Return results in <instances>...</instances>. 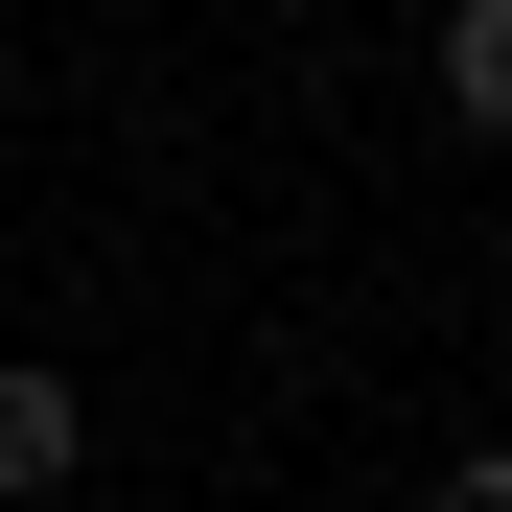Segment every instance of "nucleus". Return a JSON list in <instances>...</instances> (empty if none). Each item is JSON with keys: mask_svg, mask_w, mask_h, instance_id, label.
Returning <instances> with one entry per match:
<instances>
[{"mask_svg": "<svg viewBox=\"0 0 512 512\" xmlns=\"http://www.w3.org/2000/svg\"><path fill=\"white\" fill-rule=\"evenodd\" d=\"M70 466H94V419H70V373H0V512H47Z\"/></svg>", "mask_w": 512, "mask_h": 512, "instance_id": "f257e3e1", "label": "nucleus"}, {"mask_svg": "<svg viewBox=\"0 0 512 512\" xmlns=\"http://www.w3.org/2000/svg\"><path fill=\"white\" fill-rule=\"evenodd\" d=\"M443 117L512 140V0H443Z\"/></svg>", "mask_w": 512, "mask_h": 512, "instance_id": "f03ea898", "label": "nucleus"}, {"mask_svg": "<svg viewBox=\"0 0 512 512\" xmlns=\"http://www.w3.org/2000/svg\"><path fill=\"white\" fill-rule=\"evenodd\" d=\"M443 512H512V443H466V466H443Z\"/></svg>", "mask_w": 512, "mask_h": 512, "instance_id": "7ed1b4c3", "label": "nucleus"}]
</instances>
